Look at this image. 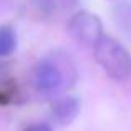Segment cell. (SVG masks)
Instances as JSON below:
<instances>
[{"label": "cell", "instance_id": "cell-1", "mask_svg": "<svg viewBox=\"0 0 131 131\" xmlns=\"http://www.w3.org/2000/svg\"><path fill=\"white\" fill-rule=\"evenodd\" d=\"M95 50V58L106 75L115 80H128L131 77V53L118 40L111 37H103Z\"/></svg>", "mask_w": 131, "mask_h": 131}, {"label": "cell", "instance_id": "cell-2", "mask_svg": "<svg viewBox=\"0 0 131 131\" xmlns=\"http://www.w3.org/2000/svg\"><path fill=\"white\" fill-rule=\"evenodd\" d=\"M68 33L77 43L83 47H96V43L103 38V25L98 15L86 10L77 12L68 22Z\"/></svg>", "mask_w": 131, "mask_h": 131}, {"label": "cell", "instance_id": "cell-3", "mask_svg": "<svg viewBox=\"0 0 131 131\" xmlns=\"http://www.w3.org/2000/svg\"><path fill=\"white\" fill-rule=\"evenodd\" d=\"M32 81L40 91H53L63 83V73L57 61L40 60L32 68Z\"/></svg>", "mask_w": 131, "mask_h": 131}, {"label": "cell", "instance_id": "cell-4", "mask_svg": "<svg viewBox=\"0 0 131 131\" xmlns=\"http://www.w3.org/2000/svg\"><path fill=\"white\" fill-rule=\"evenodd\" d=\"M80 111V103H78L77 98H61L58 101H55L53 105V115H55V119L61 125H67L70 123L75 116L78 115Z\"/></svg>", "mask_w": 131, "mask_h": 131}, {"label": "cell", "instance_id": "cell-5", "mask_svg": "<svg viewBox=\"0 0 131 131\" xmlns=\"http://www.w3.org/2000/svg\"><path fill=\"white\" fill-rule=\"evenodd\" d=\"M17 48V35L15 30L8 25H3L0 30V55L7 57Z\"/></svg>", "mask_w": 131, "mask_h": 131}, {"label": "cell", "instance_id": "cell-6", "mask_svg": "<svg viewBox=\"0 0 131 131\" xmlns=\"http://www.w3.org/2000/svg\"><path fill=\"white\" fill-rule=\"evenodd\" d=\"M115 18L123 32L131 35V3H118L115 8Z\"/></svg>", "mask_w": 131, "mask_h": 131}, {"label": "cell", "instance_id": "cell-7", "mask_svg": "<svg viewBox=\"0 0 131 131\" xmlns=\"http://www.w3.org/2000/svg\"><path fill=\"white\" fill-rule=\"evenodd\" d=\"M25 131H51L50 126L43 125V123H37V125H30Z\"/></svg>", "mask_w": 131, "mask_h": 131}]
</instances>
